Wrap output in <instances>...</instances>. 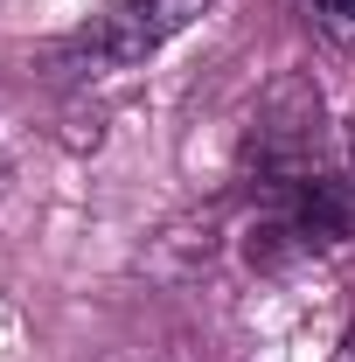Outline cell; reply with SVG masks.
I'll return each instance as SVG.
<instances>
[{"label": "cell", "mask_w": 355, "mask_h": 362, "mask_svg": "<svg viewBox=\"0 0 355 362\" xmlns=\"http://www.w3.org/2000/svg\"><path fill=\"white\" fill-rule=\"evenodd\" d=\"M355 237V168H307L258 188V216H251V258L258 265H293L342 251Z\"/></svg>", "instance_id": "1"}, {"label": "cell", "mask_w": 355, "mask_h": 362, "mask_svg": "<svg viewBox=\"0 0 355 362\" xmlns=\"http://www.w3.org/2000/svg\"><path fill=\"white\" fill-rule=\"evenodd\" d=\"M209 0H105L98 14H91L84 28L70 35L63 49V63L77 70V77H105V70H133L146 63L153 49H168L202 14Z\"/></svg>", "instance_id": "2"}, {"label": "cell", "mask_w": 355, "mask_h": 362, "mask_svg": "<svg viewBox=\"0 0 355 362\" xmlns=\"http://www.w3.org/2000/svg\"><path fill=\"white\" fill-rule=\"evenodd\" d=\"M320 139H327L320 133V90L300 84V77H286V84L258 105V119H251V168H258V188L320 168Z\"/></svg>", "instance_id": "3"}, {"label": "cell", "mask_w": 355, "mask_h": 362, "mask_svg": "<svg viewBox=\"0 0 355 362\" xmlns=\"http://www.w3.org/2000/svg\"><path fill=\"white\" fill-rule=\"evenodd\" d=\"M300 14H307V28L320 42L355 49V0H300Z\"/></svg>", "instance_id": "4"}, {"label": "cell", "mask_w": 355, "mask_h": 362, "mask_svg": "<svg viewBox=\"0 0 355 362\" xmlns=\"http://www.w3.org/2000/svg\"><path fill=\"white\" fill-rule=\"evenodd\" d=\"M334 362H355V327L342 334V349H334Z\"/></svg>", "instance_id": "5"}]
</instances>
